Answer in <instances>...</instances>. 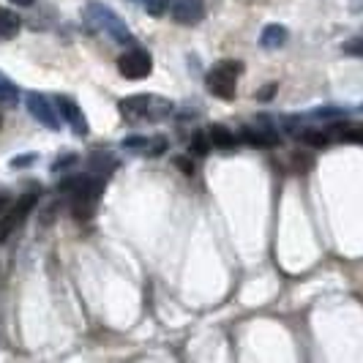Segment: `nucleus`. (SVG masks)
Masks as SVG:
<instances>
[{"mask_svg": "<svg viewBox=\"0 0 363 363\" xmlns=\"http://www.w3.org/2000/svg\"><path fill=\"white\" fill-rule=\"evenodd\" d=\"M121 115L131 121V123H159L164 118L172 115L175 104L164 96H153V93H137V96H128L121 104Z\"/></svg>", "mask_w": 363, "mask_h": 363, "instance_id": "nucleus-1", "label": "nucleus"}, {"mask_svg": "<svg viewBox=\"0 0 363 363\" xmlns=\"http://www.w3.org/2000/svg\"><path fill=\"white\" fill-rule=\"evenodd\" d=\"M85 22H88V28L93 33L109 38L115 44H128L131 41V30L126 28V22L118 17L109 6L99 3V0H91L85 6Z\"/></svg>", "mask_w": 363, "mask_h": 363, "instance_id": "nucleus-2", "label": "nucleus"}, {"mask_svg": "<svg viewBox=\"0 0 363 363\" xmlns=\"http://www.w3.org/2000/svg\"><path fill=\"white\" fill-rule=\"evenodd\" d=\"M60 191H66L72 197L74 208H77V216L88 218L91 216V205L104 191V181L96 178V175H74V178H66L60 183Z\"/></svg>", "mask_w": 363, "mask_h": 363, "instance_id": "nucleus-3", "label": "nucleus"}, {"mask_svg": "<svg viewBox=\"0 0 363 363\" xmlns=\"http://www.w3.org/2000/svg\"><path fill=\"white\" fill-rule=\"evenodd\" d=\"M243 72V66L238 60H218L216 66L208 72V91L218 96V99H233L235 96L238 74Z\"/></svg>", "mask_w": 363, "mask_h": 363, "instance_id": "nucleus-4", "label": "nucleus"}, {"mask_svg": "<svg viewBox=\"0 0 363 363\" xmlns=\"http://www.w3.org/2000/svg\"><path fill=\"white\" fill-rule=\"evenodd\" d=\"M36 202H38L36 194H22L9 211H3V216H0V243L14 235V230H19V224L33 213Z\"/></svg>", "mask_w": 363, "mask_h": 363, "instance_id": "nucleus-5", "label": "nucleus"}, {"mask_svg": "<svg viewBox=\"0 0 363 363\" xmlns=\"http://www.w3.org/2000/svg\"><path fill=\"white\" fill-rule=\"evenodd\" d=\"M240 137L255 147H273L281 143V134H279V128L273 126V121L268 115H259L257 126H246L240 131Z\"/></svg>", "mask_w": 363, "mask_h": 363, "instance_id": "nucleus-6", "label": "nucleus"}, {"mask_svg": "<svg viewBox=\"0 0 363 363\" xmlns=\"http://www.w3.org/2000/svg\"><path fill=\"white\" fill-rule=\"evenodd\" d=\"M25 101H28V112L36 118L41 126L52 128V131H60V118H57V112H55V104L50 96H44V93H38V91H30Z\"/></svg>", "mask_w": 363, "mask_h": 363, "instance_id": "nucleus-7", "label": "nucleus"}, {"mask_svg": "<svg viewBox=\"0 0 363 363\" xmlns=\"http://www.w3.org/2000/svg\"><path fill=\"white\" fill-rule=\"evenodd\" d=\"M118 72L126 79H145L147 74L153 72V60L145 50H131V52L118 57Z\"/></svg>", "mask_w": 363, "mask_h": 363, "instance_id": "nucleus-8", "label": "nucleus"}, {"mask_svg": "<svg viewBox=\"0 0 363 363\" xmlns=\"http://www.w3.org/2000/svg\"><path fill=\"white\" fill-rule=\"evenodd\" d=\"M172 19L181 25H200L205 17V0H169Z\"/></svg>", "mask_w": 363, "mask_h": 363, "instance_id": "nucleus-9", "label": "nucleus"}, {"mask_svg": "<svg viewBox=\"0 0 363 363\" xmlns=\"http://www.w3.org/2000/svg\"><path fill=\"white\" fill-rule=\"evenodd\" d=\"M55 104H57V109H60L63 121L74 128L77 137H85V134L91 131V128H88V121H85V115H82V109H79V104H77L74 99H69V96H57Z\"/></svg>", "mask_w": 363, "mask_h": 363, "instance_id": "nucleus-10", "label": "nucleus"}, {"mask_svg": "<svg viewBox=\"0 0 363 363\" xmlns=\"http://www.w3.org/2000/svg\"><path fill=\"white\" fill-rule=\"evenodd\" d=\"M123 147L131 153H140V156H162L167 150V140L162 134H156V137H128Z\"/></svg>", "mask_w": 363, "mask_h": 363, "instance_id": "nucleus-11", "label": "nucleus"}, {"mask_svg": "<svg viewBox=\"0 0 363 363\" xmlns=\"http://www.w3.org/2000/svg\"><path fill=\"white\" fill-rule=\"evenodd\" d=\"M287 28H281V25H268L265 30H262V38H259V44L265 47V50H279V47H284L287 44Z\"/></svg>", "mask_w": 363, "mask_h": 363, "instance_id": "nucleus-12", "label": "nucleus"}, {"mask_svg": "<svg viewBox=\"0 0 363 363\" xmlns=\"http://www.w3.org/2000/svg\"><path fill=\"white\" fill-rule=\"evenodd\" d=\"M19 17L14 11H9V9H0V38L6 41V38H14L19 33Z\"/></svg>", "mask_w": 363, "mask_h": 363, "instance_id": "nucleus-13", "label": "nucleus"}, {"mask_svg": "<svg viewBox=\"0 0 363 363\" xmlns=\"http://www.w3.org/2000/svg\"><path fill=\"white\" fill-rule=\"evenodd\" d=\"M211 143H213V147H224V150H230V147L238 145V137L227 126L216 123V126L211 128Z\"/></svg>", "mask_w": 363, "mask_h": 363, "instance_id": "nucleus-14", "label": "nucleus"}, {"mask_svg": "<svg viewBox=\"0 0 363 363\" xmlns=\"http://www.w3.org/2000/svg\"><path fill=\"white\" fill-rule=\"evenodd\" d=\"M115 167H118V159L109 156V153H93L91 156V169L99 175H109Z\"/></svg>", "mask_w": 363, "mask_h": 363, "instance_id": "nucleus-15", "label": "nucleus"}, {"mask_svg": "<svg viewBox=\"0 0 363 363\" xmlns=\"http://www.w3.org/2000/svg\"><path fill=\"white\" fill-rule=\"evenodd\" d=\"M19 101V88L0 72V104H17Z\"/></svg>", "mask_w": 363, "mask_h": 363, "instance_id": "nucleus-16", "label": "nucleus"}, {"mask_svg": "<svg viewBox=\"0 0 363 363\" xmlns=\"http://www.w3.org/2000/svg\"><path fill=\"white\" fill-rule=\"evenodd\" d=\"M191 147H194V153H197V156H208V153H211V147H213V143H211V137H205L202 131H197V134H194V140H191Z\"/></svg>", "mask_w": 363, "mask_h": 363, "instance_id": "nucleus-17", "label": "nucleus"}, {"mask_svg": "<svg viewBox=\"0 0 363 363\" xmlns=\"http://www.w3.org/2000/svg\"><path fill=\"white\" fill-rule=\"evenodd\" d=\"M169 9V0H145V11L150 17H162Z\"/></svg>", "mask_w": 363, "mask_h": 363, "instance_id": "nucleus-18", "label": "nucleus"}, {"mask_svg": "<svg viewBox=\"0 0 363 363\" xmlns=\"http://www.w3.org/2000/svg\"><path fill=\"white\" fill-rule=\"evenodd\" d=\"M347 55H355V57H363V38H350L345 41V47H342Z\"/></svg>", "mask_w": 363, "mask_h": 363, "instance_id": "nucleus-19", "label": "nucleus"}, {"mask_svg": "<svg viewBox=\"0 0 363 363\" xmlns=\"http://www.w3.org/2000/svg\"><path fill=\"white\" fill-rule=\"evenodd\" d=\"M342 115H345V112L336 107H323V109H314V112H311V118H342Z\"/></svg>", "mask_w": 363, "mask_h": 363, "instance_id": "nucleus-20", "label": "nucleus"}, {"mask_svg": "<svg viewBox=\"0 0 363 363\" xmlns=\"http://www.w3.org/2000/svg\"><path fill=\"white\" fill-rule=\"evenodd\" d=\"M175 164L181 167V169L186 172V175H191V172H194V164L189 162V159H175Z\"/></svg>", "mask_w": 363, "mask_h": 363, "instance_id": "nucleus-21", "label": "nucleus"}, {"mask_svg": "<svg viewBox=\"0 0 363 363\" xmlns=\"http://www.w3.org/2000/svg\"><path fill=\"white\" fill-rule=\"evenodd\" d=\"M273 93H276V85H273V82H271V85H268L265 91H259V93H257V99H259V101H265V99H271Z\"/></svg>", "mask_w": 363, "mask_h": 363, "instance_id": "nucleus-22", "label": "nucleus"}, {"mask_svg": "<svg viewBox=\"0 0 363 363\" xmlns=\"http://www.w3.org/2000/svg\"><path fill=\"white\" fill-rule=\"evenodd\" d=\"M77 162V156H66V159H57V162L52 164V169H60V167H66V164H74Z\"/></svg>", "mask_w": 363, "mask_h": 363, "instance_id": "nucleus-23", "label": "nucleus"}, {"mask_svg": "<svg viewBox=\"0 0 363 363\" xmlns=\"http://www.w3.org/2000/svg\"><path fill=\"white\" fill-rule=\"evenodd\" d=\"M350 9L358 11V14H363V0H350Z\"/></svg>", "mask_w": 363, "mask_h": 363, "instance_id": "nucleus-24", "label": "nucleus"}, {"mask_svg": "<svg viewBox=\"0 0 363 363\" xmlns=\"http://www.w3.org/2000/svg\"><path fill=\"white\" fill-rule=\"evenodd\" d=\"M30 162H33V156H22V159H14L11 164H14V167H22V164H30Z\"/></svg>", "mask_w": 363, "mask_h": 363, "instance_id": "nucleus-25", "label": "nucleus"}, {"mask_svg": "<svg viewBox=\"0 0 363 363\" xmlns=\"http://www.w3.org/2000/svg\"><path fill=\"white\" fill-rule=\"evenodd\" d=\"M11 3H14V6H33L36 0H11Z\"/></svg>", "mask_w": 363, "mask_h": 363, "instance_id": "nucleus-26", "label": "nucleus"}, {"mask_svg": "<svg viewBox=\"0 0 363 363\" xmlns=\"http://www.w3.org/2000/svg\"><path fill=\"white\" fill-rule=\"evenodd\" d=\"M6 202H9V197H6V194H0V216H3V211H6Z\"/></svg>", "mask_w": 363, "mask_h": 363, "instance_id": "nucleus-27", "label": "nucleus"}, {"mask_svg": "<svg viewBox=\"0 0 363 363\" xmlns=\"http://www.w3.org/2000/svg\"><path fill=\"white\" fill-rule=\"evenodd\" d=\"M358 109H361V112H363V104H361V107H358Z\"/></svg>", "mask_w": 363, "mask_h": 363, "instance_id": "nucleus-28", "label": "nucleus"}]
</instances>
